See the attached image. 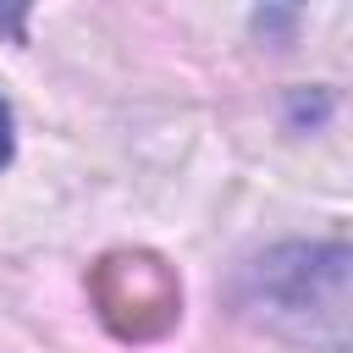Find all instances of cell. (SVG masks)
Returning a JSON list of instances; mask_svg holds the SVG:
<instances>
[{
	"instance_id": "1",
	"label": "cell",
	"mask_w": 353,
	"mask_h": 353,
	"mask_svg": "<svg viewBox=\"0 0 353 353\" xmlns=\"http://www.w3.org/2000/svg\"><path fill=\"white\" fill-rule=\"evenodd\" d=\"M237 314L309 353H353V243H276L237 270Z\"/></svg>"
},
{
	"instance_id": "2",
	"label": "cell",
	"mask_w": 353,
	"mask_h": 353,
	"mask_svg": "<svg viewBox=\"0 0 353 353\" xmlns=\"http://www.w3.org/2000/svg\"><path fill=\"white\" fill-rule=\"evenodd\" d=\"M88 298L121 342H154L182 314L176 270L154 254H105L88 276Z\"/></svg>"
},
{
	"instance_id": "3",
	"label": "cell",
	"mask_w": 353,
	"mask_h": 353,
	"mask_svg": "<svg viewBox=\"0 0 353 353\" xmlns=\"http://www.w3.org/2000/svg\"><path fill=\"white\" fill-rule=\"evenodd\" d=\"M11 154H17V132H11V105L0 99V171L11 165Z\"/></svg>"
}]
</instances>
